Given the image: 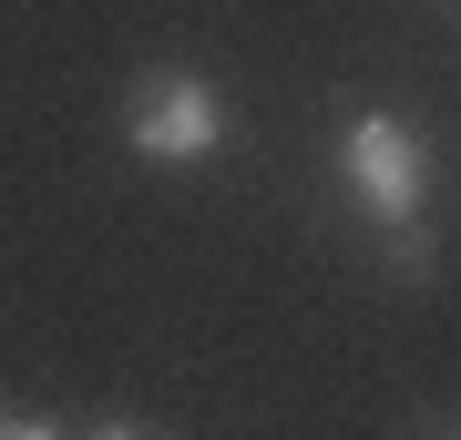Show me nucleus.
I'll list each match as a JSON object with an SVG mask.
<instances>
[{
  "label": "nucleus",
  "instance_id": "nucleus-1",
  "mask_svg": "<svg viewBox=\"0 0 461 440\" xmlns=\"http://www.w3.org/2000/svg\"><path fill=\"white\" fill-rule=\"evenodd\" d=\"M329 164H339V195L359 205L379 266H390V277H430V266H441V236H430L441 144H430L411 113H390V103H359V113L329 133Z\"/></svg>",
  "mask_w": 461,
  "mask_h": 440
},
{
  "label": "nucleus",
  "instance_id": "nucleus-2",
  "mask_svg": "<svg viewBox=\"0 0 461 440\" xmlns=\"http://www.w3.org/2000/svg\"><path fill=\"white\" fill-rule=\"evenodd\" d=\"M226 144H236V113H226V93H215L195 62H154V72H133V93H123V154H133V164L205 175Z\"/></svg>",
  "mask_w": 461,
  "mask_h": 440
},
{
  "label": "nucleus",
  "instance_id": "nucleus-3",
  "mask_svg": "<svg viewBox=\"0 0 461 440\" xmlns=\"http://www.w3.org/2000/svg\"><path fill=\"white\" fill-rule=\"evenodd\" d=\"M0 440H62V430H51L41 409H11V400H0Z\"/></svg>",
  "mask_w": 461,
  "mask_h": 440
},
{
  "label": "nucleus",
  "instance_id": "nucleus-4",
  "mask_svg": "<svg viewBox=\"0 0 461 440\" xmlns=\"http://www.w3.org/2000/svg\"><path fill=\"white\" fill-rule=\"evenodd\" d=\"M83 440H154L144 420H103V430H83Z\"/></svg>",
  "mask_w": 461,
  "mask_h": 440
},
{
  "label": "nucleus",
  "instance_id": "nucleus-5",
  "mask_svg": "<svg viewBox=\"0 0 461 440\" xmlns=\"http://www.w3.org/2000/svg\"><path fill=\"white\" fill-rule=\"evenodd\" d=\"M441 440H461V430H441Z\"/></svg>",
  "mask_w": 461,
  "mask_h": 440
}]
</instances>
